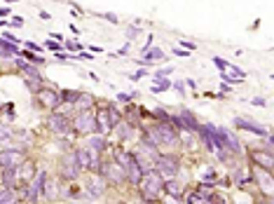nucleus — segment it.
Here are the masks:
<instances>
[{"mask_svg":"<svg viewBox=\"0 0 274 204\" xmlns=\"http://www.w3.org/2000/svg\"><path fill=\"white\" fill-rule=\"evenodd\" d=\"M145 134L150 136V141L155 143V146H176L178 143V129L171 122H162V120H159L157 124L148 127Z\"/></svg>","mask_w":274,"mask_h":204,"instance_id":"f257e3e1","label":"nucleus"},{"mask_svg":"<svg viewBox=\"0 0 274 204\" xmlns=\"http://www.w3.org/2000/svg\"><path fill=\"white\" fill-rule=\"evenodd\" d=\"M162 183H164V178L159 176L157 171H143V178L138 183L143 202H157V195L162 193Z\"/></svg>","mask_w":274,"mask_h":204,"instance_id":"f03ea898","label":"nucleus"},{"mask_svg":"<svg viewBox=\"0 0 274 204\" xmlns=\"http://www.w3.org/2000/svg\"><path fill=\"white\" fill-rule=\"evenodd\" d=\"M73 132L80 134V136H89V134H96V115L91 110H82L75 120H71Z\"/></svg>","mask_w":274,"mask_h":204,"instance_id":"7ed1b4c3","label":"nucleus"},{"mask_svg":"<svg viewBox=\"0 0 274 204\" xmlns=\"http://www.w3.org/2000/svg\"><path fill=\"white\" fill-rule=\"evenodd\" d=\"M181 169V160L176 155H157L155 160V171H157L162 178H174Z\"/></svg>","mask_w":274,"mask_h":204,"instance_id":"20e7f679","label":"nucleus"},{"mask_svg":"<svg viewBox=\"0 0 274 204\" xmlns=\"http://www.w3.org/2000/svg\"><path fill=\"white\" fill-rule=\"evenodd\" d=\"M36 99L38 103L43 108H49V110H54V108L61 106V92L54 87H38L36 89Z\"/></svg>","mask_w":274,"mask_h":204,"instance_id":"39448f33","label":"nucleus"},{"mask_svg":"<svg viewBox=\"0 0 274 204\" xmlns=\"http://www.w3.org/2000/svg\"><path fill=\"white\" fill-rule=\"evenodd\" d=\"M82 171H80L78 162H75V155H66L61 162H59V176L63 178V181H75V178L80 176Z\"/></svg>","mask_w":274,"mask_h":204,"instance_id":"423d86ee","label":"nucleus"},{"mask_svg":"<svg viewBox=\"0 0 274 204\" xmlns=\"http://www.w3.org/2000/svg\"><path fill=\"white\" fill-rule=\"evenodd\" d=\"M17 66H19V71L26 75V85L33 92H36L38 87H43V78H40V73H38L36 66H31L28 61H24V59H17Z\"/></svg>","mask_w":274,"mask_h":204,"instance_id":"0eeeda50","label":"nucleus"},{"mask_svg":"<svg viewBox=\"0 0 274 204\" xmlns=\"http://www.w3.org/2000/svg\"><path fill=\"white\" fill-rule=\"evenodd\" d=\"M47 127H49L54 134L66 136V134L71 132V117L63 115V113H52V115L47 117Z\"/></svg>","mask_w":274,"mask_h":204,"instance_id":"6e6552de","label":"nucleus"},{"mask_svg":"<svg viewBox=\"0 0 274 204\" xmlns=\"http://www.w3.org/2000/svg\"><path fill=\"white\" fill-rule=\"evenodd\" d=\"M106 188H108V181L101 174L94 178H89V183H87V200H101V197L106 195Z\"/></svg>","mask_w":274,"mask_h":204,"instance_id":"1a4fd4ad","label":"nucleus"},{"mask_svg":"<svg viewBox=\"0 0 274 204\" xmlns=\"http://www.w3.org/2000/svg\"><path fill=\"white\" fill-rule=\"evenodd\" d=\"M24 160H26V153L24 151H14V148L0 151V164L2 167H19Z\"/></svg>","mask_w":274,"mask_h":204,"instance_id":"9d476101","label":"nucleus"},{"mask_svg":"<svg viewBox=\"0 0 274 204\" xmlns=\"http://www.w3.org/2000/svg\"><path fill=\"white\" fill-rule=\"evenodd\" d=\"M213 63H216V66H218V71L225 73V78H228V80H232V82H239V80H244V78H246V75H244V71L234 68L230 61H225V59H221V56H216V59H213Z\"/></svg>","mask_w":274,"mask_h":204,"instance_id":"9b49d317","label":"nucleus"},{"mask_svg":"<svg viewBox=\"0 0 274 204\" xmlns=\"http://www.w3.org/2000/svg\"><path fill=\"white\" fill-rule=\"evenodd\" d=\"M251 176H253V181H256L258 186L263 188L265 195H272V171H267V169H263V167H256Z\"/></svg>","mask_w":274,"mask_h":204,"instance_id":"f8f14e48","label":"nucleus"},{"mask_svg":"<svg viewBox=\"0 0 274 204\" xmlns=\"http://www.w3.org/2000/svg\"><path fill=\"white\" fill-rule=\"evenodd\" d=\"M251 162L256 164V167H263L267 171H272L274 169V157H272V151H251Z\"/></svg>","mask_w":274,"mask_h":204,"instance_id":"ddd939ff","label":"nucleus"},{"mask_svg":"<svg viewBox=\"0 0 274 204\" xmlns=\"http://www.w3.org/2000/svg\"><path fill=\"white\" fill-rule=\"evenodd\" d=\"M124 174H127V181L132 183V186H138L143 178V167L136 162V157H132V160L124 164Z\"/></svg>","mask_w":274,"mask_h":204,"instance_id":"4468645a","label":"nucleus"},{"mask_svg":"<svg viewBox=\"0 0 274 204\" xmlns=\"http://www.w3.org/2000/svg\"><path fill=\"white\" fill-rule=\"evenodd\" d=\"M17 176H19V186H28L33 181V176H36V164L31 160H24L17 167Z\"/></svg>","mask_w":274,"mask_h":204,"instance_id":"2eb2a0df","label":"nucleus"},{"mask_svg":"<svg viewBox=\"0 0 274 204\" xmlns=\"http://www.w3.org/2000/svg\"><path fill=\"white\" fill-rule=\"evenodd\" d=\"M162 190L167 193L169 197H174V200H183V183L176 181V178H164V183H162Z\"/></svg>","mask_w":274,"mask_h":204,"instance_id":"dca6fc26","label":"nucleus"},{"mask_svg":"<svg viewBox=\"0 0 274 204\" xmlns=\"http://www.w3.org/2000/svg\"><path fill=\"white\" fill-rule=\"evenodd\" d=\"M234 124H237L239 129H246V132H251V134H258V136H267V129H265V127H260V124L251 122V120L237 117V120H234Z\"/></svg>","mask_w":274,"mask_h":204,"instance_id":"f3484780","label":"nucleus"},{"mask_svg":"<svg viewBox=\"0 0 274 204\" xmlns=\"http://www.w3.org/2000/svg\"><path fill=\"white\" fill-rule=\"evenodd\" d=\"M0 174H2V183L5 188H19V176H17V167H2L0 169Z\"/></svg>","mask_w":274,"mask_h":204,"instance_id":"a211bd4d","label":"nucleus"},{"mask_svg":"<svg viewBox=\"0 0 274 204\" xmlns=\"http://www.w3.org/2000/svg\"><path fill=\"white\" fill-rule=\"evenodd\" d=\"M96 132L98 134H110L113 132V124H110V117H108V110L101 108L96 113Z\"/></svg>","mask_w":274,"mask_h":204,"instance_id":"6ab92c4d","label":"nucleus"},{"mask_svg":"<svg viewBox=\"0 0 274 204\" xmlns=\"http://www.w3.org/2000/svg\"><path fill=\"white\" fill-rule=\"evenodd\" d=\"M181 124H183V127H185V129H190V132H199V127H202V124L197 122V117L192 115V113H190V110H181Z\"/></svg>","mask_w":274,"mask_h":204,"instance_id":"aec40b11","label":"nucleus"},{"mask_svg":"<svg viewBox=\"0 0 274 204\" xmlns=\"http://www.w3.org/2000/svg\"><path fill=\"white\" fill-rule=\"evenodd\" d=\"M59 195V188H56V181L49 176H45L43 181V197H47V200H54V197Z\"/></svg>","mask_w":274,"mask_h":204,"instance_id":"412c9836","label":"nucleus"},{"mask_svg":"<svg viewBox=\"0 0 274 204\" xmlns=\"http://www.w3.org/2000/svg\"><path fill=\"white\" fill-rule=\"evenodd\" d=\"M17 54H19V47H14V43H9V40H5V38H0V56L9 59V56H17Z\"/></svg>","mask_w":274,"mask_h":204,"instance_id":"4be33fe9","label":"nucleus"},{"mask_svg":"<svg viewBox=\"0 0 274 204\" xmlns=\"http://www.w3.org/2000/svg\"><path fill=\"white\" fill-rule=\"evenodd\" d=\"M89 136H91V139H89V148H91V151H96L98 155H101V153L108 148L106 139H103V134H96V136H94V134H89Z\"/></svg>","mask_w":274,"mask_h":204,"instance_id":"5701e85b","label":"nucleus"},{"mask_svg":"<svg viewBox=\"0 0 274 204\" xmlns=\"http://www.w3.org/2000/svg\"><path fill=\"white\" fill-rule=\"evenodd\" d=\"M115 129L120 132V141H127V139L134 136V124H129V122H120Z\"/></svg>","mask_w":274,"mask_h":204,"instance_id":"b1692460","label":"nucleus"},{"mask_svg":"<svg viewBox=\"0 0 274 204\" xmlns=\"http://www.w3.org/2000/svg\"><path fill=\"white\" fill-rule=\"evenodd\" d=\"M73 106H78L80 110H87V108L94 106V97H89V94H80L78 101H75Z\"/></svg>","mask_w":274,"mask_h":204,"instance_id":"393cba45","label":"nucleus"},{"mask_svg":"<svg viewBox=\"0 0 274 204\" xmlns=\"http://www.w3.org/2000/svg\"><path fill=\"white\" fill-rule=\"evenodd\" d=\"M80 92H71V89H66V92H61V103H68V106H73L75 101H78Z\"/></svg>","mask_w":274,"mask_h":204,"instance_id":"a878e982","label":"nucleus"},{"mask_svg":"<svg viewBox=\"0 0 274 204\" xmlns=\"http://www.w3.org/2000/svg\"><path fill=\"white\" fill-rule=\"evenodd\" d=\"M171 87V82L167 80V78H157V82L150 87V92H155V94H159V92H167V89Z\"/></svg>","mask_w":274,"mask_h":204,"instance_id":"bb28decb","label":"nucleus"},{"mask_svg":"<svg viewBox=\"0 0 274 204\" xmlns=\"http://www.w3.org/2000/svg\"><path fill=\"white\" fill-rule=\"evenodd\" d=\"M106 110H108V117H110V124H113V129H115L117 124L122 122V115L117 113V108H115V106H108Z\"/></svg>","mask_w":274,"mask_h":204,"instance_id":"cd10ccee","label":"nucleus"},{"mask_svg":"<svg viewBox=\"0 0 274 204\" xmlns=\"http://www.w3.org/2000/svg\"><path fill=\"white\" fill-rule=\"evenodd\" d=\"M17 197H14V193L9 190V188H0V204H9L14 202Z\"/></svg>","mask_w":274,"mask_h":204,"instance_id":"c85d7f7f","label":"nucleus"},{"mask_svg":"<svg viewBox=\"0 0 274 204\" xmlns=\"http://www.w3.org/2000/svg\"><path fill=\"white\" fill-rule=\"evenodd\" d=\"M143 56L150 61V59H162V56H164V52H162V50H152V47H148V50L143 52Z\"/></svg>","mask_w":274,"mask_h":204,"instance_id":"c756f323","label":"nucleus"},{"mask_svg":"<svg viewBox=\"0 0 274 204\" xmlns=\"http://www.w3.org/2000/svg\"><path fill=\"white\" fill-rule=\"evenodd\" d=\"M12 139V129L7 124H0V141H9Z\"/></svg>","mask_w":274,"mask_h":204,"instance_id":"7c9ffc66","label":"nucleus"},{"mask_svg":"<svg viewBox=\"0 0 274 204\" xmlns=\"http://www.w3.org/2000/svg\"><path fill=\"white\" fill-rule=\"evenodd\" d=\"M234 183L246 186V183H248V174H246V171H237V174H234Z\"/></svg>","mask_w":274,"mask_h":204,"instance_id":"2f4dec72","label":"nucleus"},{"mask_svg":"<svg viewBox=\"0 0 274 204\" xmlns=\"http://www.w3.org/2000/svg\"><path fill=\"white\" fill-rule=\"evenodd\" d=\"M24 56H26L28 61L38 63V66H40V63H45V59H43V56H38V54H33V52H31V50H28V52H24Z\"/></svg>","mask_w":274,"mask_h":204,"instance_id":"473e14b6","label":"nucleus"},{"mask_svg":"<svg viewBox=\"0 0 274 204\" xmlns=\"http://www.w3.org/2000/svg\"><path fill=\"white\" fill-rule=\"evenodd\" d=\"M45 47H47V50H52V52H59V50H61V45H59V40H52V38H49V40L45 43Z\"/></svg>","mask_w":274,"mask_h":204,"instance_id":"72a5a7b5","label":"nucleus"},{"mask_svg":"<svg viewBox=\"0 0 274 204\" xmlns=\"http://www.w3.org/2000/svg\"><path fill=\"white\" fill-rule=\"evenodd\" d=\"M204 183H209V186H211V183H216V174H213V171H206V176H204Z\"/></svg>","mask_w":274,"mask_h":204,"instance_id":"f704fd0d","label":"nucleus"},{"mask_svg":"<svg viewBox=\"0 0 274 204\" xmlns=\"http://www.w3.org/2000/svg\"><path fill=\"white\" fill-rule=\"evenodd\" d=\"M66 47H68V50H73V52H80V50H82V45L73 43V40H68V43H66Z\"/></svg>","mask_w":274,"mask_h":204,"instance_id":"c9c22d12","label":"nucleus"},{"mask_svg":"<svg viewBox=\"0 0 274 204\" xmlns=\"http://www.w3.org/2000/svg\"><path fill=\"white\" fill-rule=\"evenodd\" d=\"M26 47L31 50V52H40V50H43V47H40V45H36L33 40H28V43H26Z\"/></svg>","mask_w":274,"mask_h":204,"instance_id":"e433bc0d","label":"nucleus"},{"mask_svg":"<svg viewBox=\"0 0 274 204\" xmlns=\"http://www.w3.org/2000/svg\"><path fill=\"white\" fill-rule=\"evenodd\" d=\"M117 101H122V103H129V101H132V94H117Z\"/></svg>","mask_w":274,"mask_h":204,"instance_id":"4c0bfd02","label":"nucleus"},{"mask_svg":"<svg viewBox=\"0 0 274 204\" xmlns=\"http://www.w3.org/2000/svg\"><path fill=\"white\" fill-rule=\"evenodd\" d=\"M174 87H176L178 94H185V85H183V82H174Z\"/></svg>","mask_w":274,"mask_h":204,"instance_id":"58836bf2","label":"nucleus"},{"mask_svg":"<svg viewBox=\"0 0 274 204\" xmlns=\"http://www.w3.org/2000/svg\"><path fill=\"white\" fill-rule=\"evenodd\" d=\"M143 75H145V68H141V71H136V73H134V75H132V80H141Z\"/></svg>","mask_w":274,"mask_h":204,"instance_id":"ea45409f","label":"nucleus"},{"mask_svg":"<svg viewBox=\"0 0 274 204\" xmlns=\"http://www.w3.org/2000/svg\"><path fill=\"white\" fill-rule=\"evenodd\" d=\"M251 103H253V106H265V99L256 97V99H253V101H251Z\"/></svg>","mask_w":274,"mask_h":204,"instance_id":"a19ab883","label":"nucleus"},{"mask_svg":"<svg viewBox=\"0 0 274 204\" xmlns=\"http://www.w3.org/2000/svg\"><path fill=\"white\" fill-rule=\"evenodd\" d=\"M183 47H187V50H197V45L190 43V40H183Z\"/></svg>","mask_w":274,"mask_h":204,"instance_id":"79ce46f5","label":"nucleus"},{"mask_svg":"<svg viewBox=\"0 0 274 204\" xmlns=\"http://www.w3.org/2000/svg\"><path fill=\"white\" fill-rule=\"evenodd\" d=\"M117 54H120V56H124V54H129V45H124V47H120V52H117Z\"/></svg>","mask_w":274,"mask_h":204,"instance_id":"37998d69","label":"nucleus"},{"mask_svg":"<svg viewBox=\"0 0 274 204\" xmlns=\"http://www.w3.org/2000/svg\"><path fill=\"white\" fill-rule=\"evenodd\" d=\"M136 36H138V28L132 26V28H129V38H136Z\"/></svg>","mask_w":274,"mask_h":204,"instance_id":"c03bdc74","label":"nucleus"},{"mask_svg":"<svg viewBox=\"0 0 274 204\" xmlns=\"http://www.w3.org/2000/svg\"><path fill=\"white\" fill-rule=\"evenodd\" d=\"M21 24H24V19H19V17L12 19V26H21Z\"/></svg>","mask_w":274,"mask_h":204,"instance_id":"a18cd8bd","label":"nucleus"},{"mask_svg":"<svg viewBox=\"0 0 274 204\" xmlns=\"http://www.w3.org/2000/svg\"><path fill=\"white\" fill-rule=\"evenodd\" d=\"M9 14V7H0V17H7Z\"/></svg>","mask_w":274,"mask_h":204,"instance_id":"49530a36","label":"nucleus"},{"mask_svg":"<svg viewBox=\"0 0 274 204\" xmlns=\"http://www.w3.org/2000/svg\"><path fill=\"white\" fill-rule=\"evenodd\" d=\"M5 2H17V0H5Z\"/></svg>","mask_w":274,"mask_h":204,"instance_id":"de8ad7c7","label":"nucleus"},{"mask_svg":"<svg viewBox=\"0 0 274 204\" xmlns=\"http://www.w3.org/2000/svg\"><path fill=\"white\" fill-rule=\"evenodd\" d=\"M0 169H2V164H0Z\"/></svg>","mask_w":274,"mask_h":204,"instance_id":"09e8293b","label":"nucleus"}]
</instances>
